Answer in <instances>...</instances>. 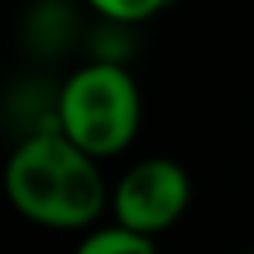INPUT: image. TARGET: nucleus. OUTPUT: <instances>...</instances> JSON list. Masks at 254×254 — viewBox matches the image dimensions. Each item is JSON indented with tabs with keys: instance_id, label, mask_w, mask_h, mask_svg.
I'll list each match as a JSON object with an SVG mask.
<instances>
[{
	"instance_id": "1",
	"label": "nucleus",
	"mask_w": 254,
	"mask_h": 254,
	"mask_svg": "<svg viewBox=\"0 0 254 254\" xmlns=\"http://www.w3.org/2000/svg\"><path fill=\"white\" fill-rule=\"evenodd\" d=\"M4 191L18 216L46 230H87L112 205L101 160L77 150L56 126L35 129L14 146Z\"/></svg>"
},
{
	"instance_id": "2",
	"label": "nucleus",
	"mask_w": 254,
	"mask_h": 254,
	"mask_svg": "<svg viewBox=\"0 0 254 254\" xmlns=\"http://www.w3.org/2000/svg\"><path fill=\"white\" fill-rule=\"evenodd\" d=\"M143 122V101L136 77L112 63L98 60L73 70L56 94V129L87 157L108 160L122 153Z\"/></svg>"
},
{
	"instance_id": "3",
	"label": "nucleus",
	"mask_w": 254,
	"mask_h": 254,
	"mask_svg": "<svg viewBox=\"0 0 254 254\" xmlns=\"http://www.w3.org/2000/svg\"><path fill=\"white\" fill-rule=\"evenodd\" d=\"M191 205V178L171 157L136 160L112 188L115 226L139 237H157L171 230Z\"/></svg>"
},
{
	"instance_id": "4",
	"label": "nucleus",
	"mask_w": 254,
	"mask_h": 254,
	"mask_svg": "<svg viewBox=\"0 0 254 254\" xmlns=\"http://www.w3.org/2000/svg\"><path fill=\"white\" fill-rule=\"evenodd\" d=\"M73 254H160L157 244L150 237H139L132 230H122V226H101V230H91Z\"/></svg>"
},
{
	"instance_id": "5",
	"label": "nucleus",
	"mask_w": 254,
	"mask_h": 254,
	"mask_svg": "<svg viewBox=\"0 0 254 254\" xmlns=\"http://www.w3.org/2000/svg\"><path fill=\"white\" fill-rule=\"evenodd\" d=\"M87 4L108 18V21H119V25H136V21H150L157 18L171 0H87Z\"/></svg>"
}]
</instances>
